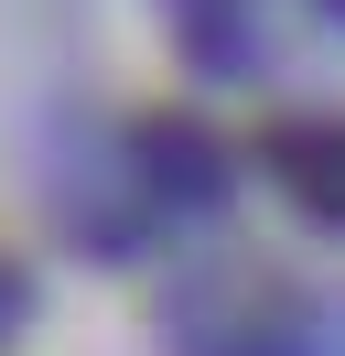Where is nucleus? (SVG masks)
<instances>
[{"instance_id":"f257e3e1","label":"nucleus","mask_w":345,"mask_h":356,"mask_svg":"<svg viewBox=\"0 0 345 356\" xmlns=\"http://www.w3.org/2000/svg\"><path fill=\"white\" fill-rule=\"evenodd\" d=\"M259 173H270L302 216L345 227V119H280V130L259 140Z\"/></svg>"}]
</instances>
